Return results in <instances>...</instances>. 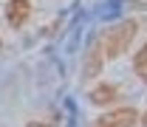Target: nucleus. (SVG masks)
<instances>
[{
    "label": "nucleus",
    "instance_id": "1",
    "mask_svg": "<svg viewBox=\"0 0 147 127\" xmlns=\"http://www.w3.org/2000/svg\"><path fill=\"white\" fill-rule=\"evenodd\" d=\"M136 20H125V23H116L113 28H108V34L102 37V51H105V59H119L130 48L133 37H136Z\"/></svg>",
    "mask_w": 147,
    "mask_h": 127
},
{
    "label": "nucleus",
    "instance_id": "5",
    "mask_svg": "<svg viewBox=\"0 0 147 127\" xmlns=\"http://www.w3.org/2000/svg\"><path fill=\"white\" fill-rule=\"evenodd\" d=\"M88 99H91L93 105L105 108V105H113V102L119 99V91H116L113 85H108V82H99V85H96V88L88 93Z\"/></svg>",
    "mask_w": 147,
    "mask_h": 127
},
{
    "label": "nucleus",
    "instance_id": "8",
    "mask_svg": "<svg viewBox=\"0 0 147 127\" xmlns=\"http://www.w3.org/2000/svg\"><path fill=\"white\" fill-rule=\"evenodd\" d=\"M144 127H147V113H144Z\"/></svg>",
    "mask_w": 147,
    "mask_h": 127
},
{
    "label": "nucleus",
    "instance_id": "9",
    "mask_svg": "<svg viewBox=\"0 0 147 127\" xmlns=\"http://www.w3.org/2000/svg\"><path fill=\"white\" fill-rule=\"evenodd\" d=\"M139 3H144V6H147V0H139Z\"/></svg>",
    "mask_w": 147,
    "mask_h": 127
},
{
    "label": "nucleus",
    "instance_id": "6",
    "mask_svg": "<svg viewBox=\"0 0 147 127\" xmlns=\"http://www.w3.org/2000/svg\"><path fill=\"white\" fill-rule=\"evenodd\" d=\"M133 71H136L139 79H144V82H147V42L136 51V56H133Z\"/></svg>",
    "mask_w": 147,
    "mask_h": 127
},
{
    "label": "nucleus",
    "instance_id": "7",
    "mask_svg": "<svg viewBox=\"0 0 147 127\" xmlns=\"http://www.w3.org/2000/svg\"><path fill=\"white\" fill-rule=\"evenodd\" d=\"M28 127H57L54 122H28Z\"/></svg>",
    "mask_w": 147,
    "mask_h": 127
},
{
    "label": "nucleus",
    "instance_id": "2",
    "mask_svg": "<svg viewBox=\"0 0 147 127\" xmlns=\"http://www.w3.org/2000/svg\"><path fill=\"white\" fill-rule=\"evenodd\" d=\"M136 119H139V113L133 108H113L108 113H102L93 122V127H133Z\"/></svg>",
    "mask_w": 147,
    "mask_h": 127
},
{
    "label": "nucleus",
    "instance_id": "4",
    "mask_svg": "<svg viewBox=\"0 0 147 127\" xmlns=\"http://www.w3.org/2000/svg\"><path fill=\"white\" fill-rule=\"evenodd\" d=\"M102 65H105V51H102V40H96V42L91 45V51H88V59H85L82 76H85V79H93L96 73L102 71Z\"/></svg>",
    "mask_w": 147,
    "mask_h": 127
},
{
    "label": "nucleus",
    "instance_id": "3",
    "mask_svg": "<svg viewBox=\"0 0 147 127\" xmlns=\"http://www.w3.org/2000/svg\"><path fill=\"white\" fill-rule=\"evenodd\" d=\"M28 14H31V3L28 0H9L6 3V23L11 28H23Z\"/></svg>",
    "mask_w": 147,
    "mask_h": 127
}]
</instances>
